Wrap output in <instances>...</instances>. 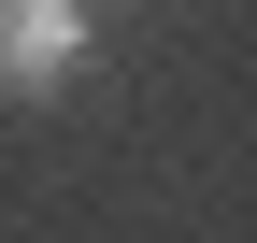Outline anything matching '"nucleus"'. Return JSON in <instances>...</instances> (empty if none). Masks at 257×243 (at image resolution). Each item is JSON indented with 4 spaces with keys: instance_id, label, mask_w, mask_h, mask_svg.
I'll list each match as a JSON object with an SVG mask.
<instances>
[{
    "instance_id": "f257e3e1",
    "label": "nucleus",
    "mask_w": 257,
    "mask_h": 243,
    "mask_svg": "<svg viewBox=\"0 0 257 243\" xmlns=\"http://www.w3.org/2000/svg\"><path fill=\"white\" fill-rule=\"evenodd\" d=\"M86 43H100L86 0H0V100H57L86 72Z\"/></svg>"
}]
</instances>
